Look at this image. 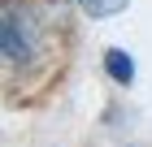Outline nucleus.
<instances>
[{
	"label": "nucleus",
	"mask_w": 152,
	"mask_h": 147,
	"mask_svg": "<svg viewBox=\"0 0 152 147\" xmlns=\"http://www.w3.org/2000/svg\"><path fill=\"white\" fill-rule=\"evenodd\" d=\"M0 56L9 74H31L48 56V22L26 0H4L0 13Z\"/></svg>",
	"instance_id": "obj_1"
},
{
	"label": "nucleus",
	"mask_w": 152,
	"mask_h": 147,
	"mask_svg": "<svg viewBox=\"0 0 152 147\" xmlns=\"http://www.w3.org/2000/svg\"><path fill=\"white\" fill-rule=\"evenodd\" d=\"M104 74L117 82V87H130V82H135V61H130L126 48H109L104 52Z\"/></svg>",
	"instance_id": "obj_2"
},
{
	"label": "nucleus",
	"mask_w": 152,
	"mask_h": 147,
	"mask_svg": "<svg viewBox=\"0 0 152 147\" xmlns=\"http://www.w3.org/2000/svg\"><path fill=\"white\" fill-rule=\"evenodd\" d=\"M87 17H96V22H104V17H117V13L126 9L130 0H74Z\"/></svg>",
	"instance_id": "obj_3"
}]
</instances>
